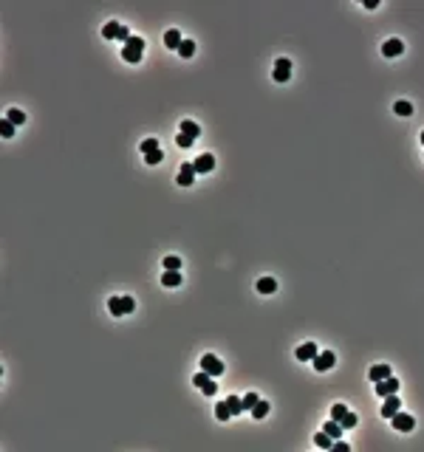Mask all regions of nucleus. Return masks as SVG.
I'll use <instances>...</instances> for the list:
<instances>
[{
	"label": "nucleus",
	"instance_id": "20e7f679",
	"mask_svg": "<svg viewBox=\"0 0 424 452\" xmlns=\"http://www.w3.org/2000/svg\"><path fill=\"white\" fill-rule=\"evenodd\" d=\"M201 370H206L209 376H215V379H218V376L224 373V362H221L215 353H204V356H201Z\"/></svg>",
	"mask_w": 424,
	"mask_h": 452
},
{
	"label": "nucleus",
	"instance_id": "393cba45",
	"mask_svg": "<svg viewBox=\"0 0 424 452\" xmlns=\"http://www.w3.org/2000/svg\"><path fill=\"white\" fill-rule=\"evenodd\" d=\"M229 415H232V410H229V404H227V401L215 404V418H218V421H229Z\"/></svg>",
	"mask_w": 424,
	"mask_h": 452
},
{
	"label": "nucleus",
	"instance_id": "f3484780",
	"mask_svg": "<svg viewBox=\"0 0 424 452\" xmlns=\"http://www.w3.org/2000/svg\"><path fill=\"white\" fill-rule=\"evenodd\" d=\"M275 291H277L275 277H260L258 280V294H275Z\"/></svg>",
	"mask_w": 424,
	"mask_h": 452
},
{
	"label": "nucleus",
	"instance_id": "c9c22d12",
	"mask_svg": "<svg viewBox=\"0 0 424 452\" xmlns=\"http://www.w3.org/2000/svg\"><path fill=\"white\" fill-rule=\"evenodd\" d=\"M421 144H424V130H421Z\"/></svg>",
	"mask_w": 424,
	"mask_h": 452
},
{
	"label": "nucleus",
	"instance_id": "7c9ffc66",
	"mask_svg": "<svg viewBox=\"0 0 424 452\" xmlns=\"http://www.w3.org/2000/svg\"><path fill=\"white\" fill-rule=\"evenodd\" d=\"M258 401H260L258 393H246V396H244V410H252V407L258 404Z\"/></svg>",
	"mask_w": 424,
	"mask_h": 452
},
{
	"label": "nucleus",
	"instance_id": "a211bd4d",
	"mask_svg": "<svg viewBox=\"0 0 424 452\" xmlns=\"http://www.w3.org/2000/svg\"><path fill=\"white\" fill-rule=\"evenodd\" d=\"M161 286H167V289L181 286V272H164L161 274Z\"/></svg>",
	"mask_w": 424,
	"mask_h": 452
},
{
	"label": "nucleus",
	"instance_id": "dca6fc26",
	"mask_svg": "<svg viewBox=\"0 0 424 452\" xmlns=\"http://www.w3.org/2000/svg\"><path fill=\"white\" fill-rule=\"evenodd\" d=\"M181 43H184V37H181L175 29H170V32H164V46L167 48H173V51H178L181 48Z\"/></svg>",
	"mask_w": 424,
	"mask_h": 452
},
{
	"label": "nucleus",
	"instance_id": "39448f33",
	"mask_svg": "<svg viewBox=\"0 0 424 452\" xmlns=\"http://www.w3.org/2000/svg\"><path fill=\"white\" fill-rule=\"evenodd\" d=\"M390 421H393V429H401V432H410V429L416 427V418L413 415H407V413H396V415H390Z\"/></svg>",
	"mask_w": 424,
	"mask_h": 452
},
{
	"label": "nucleus",
	"instance_id": "2f4dec72",
	"mask_svg": "<svg viewBox=\"0 0 424 452\" xmlns=\"http://www.w3.org/2000/svg\"><path fill=\"white\" fill-rule=\"evenodd\" d=\"M153 150H158V141L156 139H144V141H141V153H144V156L153 153Z\"/></svg>",
	"mask_w": 424,
	"mask_h": 452
},
{
	"label": "nucleus",
	"instance_id": "6ab92c4d",
	"mask_svg": "<svg viewBox=\"0 0 424 452\" xmlns=\"http://www.w3.org/2000/svg\"><path fill=\"white\" fill-rule=\"evenodd\" d=\"M181 133H187V136L198 139V136H201V127H198V122H192V119H184V122H181Z\"/></svg>",
	"mask_w": 424,
	"mask_h": 452
},
{
	"label": "nucleus",
	"instance_id": "5701e85b",
	"mask_svg": "<svg viewBox=\"0 0 424 452\" xmlns=\"http://www.w3.org/2000/svg\"><path fill=\"white\" fill-rule=\"evenodd\" d=\"M227 404H229V410H232V415H241V413H244V398H241V396H229Z\"/></svg>",
	"mask_w": 424,
	"mask_h": 452
},
{
	"label": "nucleus",
	"instance_id": "4468645a",
	"mask_svg": "<svg viewBox=\"0 0 424 452\" xmlns=\"http://www.w3.org/2000/svg\"><path fill=\"white\" fill-rule=\"evenodd\" d=\"M387 376H390V367H387V365H373V367L368 370V379H370L373 384L382 382V379H387Z\"/></svg>",
	"mask_w": 424,
	"mask_h": 452
},
{
	"label": "nucleus",
	"instance_id": "ddd939ff",
	"mask_svg": "<svg viewBox=\"0 0 424 452\" xmlns=\"http://www.w3.org/2000/svg\"><path fill=\"white\" fill-rule=\"evenodd\" d=\"M401 51H404V46H401V40H396V37H390L385 46H382V54L385 57H399Z\"/></svg>",
	"mask_w": 424,
	"mask_h": 452
},
{
	"label": "nucleus",
	"instance_id": "423d86ee",
	"mask_svg": "<svg viewBox=\"0 0 424 452\" xmlns=\"http://www.w3.org/2000/svg\"><path fill=\"white\" fill-rule=\"evenodd\" d=\"M376 387V396H390V393H399V379H393V376H387V379H382V382L373 384Z\"/></svg>",
	"mask_w": 424,
	"mask_h": 452
},
{
	"label": "nucleus",
	"instance_id": "2eb2a0df",
	"mask_svg": "<svg viewBox=\"0 0 424 452\" xmlns=\"http://www.w3.org/2000/svg\"><path fill=\"white\" fill-rule=\"evenodd\" d=\"M119 34H122V23H116V20H110V23L102 26V37L105 40H119Z\"/></svg>",
	"mask_w": 424,
	"mask_h": 452
},
{
	"label": "nucleus",
	"instance_id": "9d476101",
	"mask_svg": "<svg viewBox=\"0 0 424 452\" xmlns=\"http://www.w3.org/2000/svg\"><path fill=\"white\" fill-rule=\"evenodd\" d=\"M334 362H337V356H334V351H325V353H317V359L314 362H311V365L317 367V370H331V367H334Z\"/></svg>",
	"mask_w": 424,
	"mask_h": 452
},
{
	"label": "nucleus",
	"instance_id": "72a5a7b5",
	"mask_svg": "<svg viewBox=\"0 0 424 452\" xmlns=\"http://www.w3.org/2000/svg\"><path fill=\"white\" fill-rule=\"evenodd\" d=\"M161 158H164V153H161V150H153V153H147V156H144V161H147L150 167H153V164H158Z\"/></svg>",
	"mask_w": 424,
	"mask_h": 452
},
{
	"label": "nucleus",
	"instance_id": "c756f323",
	"mask_svg": "<svg viewBox=\"0 0 424 452\" xmlns=\"http://www.w3.org/2000/svg\"><path fill=\"white\" fill-rule=\"evenodd\" d=\"M192 141H195V139H192V136H187V133H178V136H175V144H178V147H184V150L192 147Z\"/></svg>",
	"mask_w": 424,
	"mask_h": 452
},
{
	"label": "nucleus",
	"instance_id": "4be33fe9",
	"mask_svg": "<svg viewBox=\"0 0 424 452\" xmlns=\"http://www.w3.org/2000/svg\"><path fill=\"white\" fill-rule=\"evenodd\" d=\"M6 119L17 127V125H23V122H26V113L20 108H12V110H6Z\"/></svg>",
	"mask_w": 424,
	"mask_h": 452
},
{
	"label": "nucleus",
	"instance_id": "473e14b6",
	"mask_svg": "<svg viewBox=\"0 0 424 452\" xmlns=\"http://www.w3.org/2000/svg\"><path fill=\"white\" fill-rule=\"evenodd\" d=\"M345 413H348V407H345V404H334V407H331V418H334V421H339Z\"/></svg>",
	"mask_w": 424,
	"mask_h": 452
},
{
	"label": "nucleus",
	"instance_id": "f704fd0d",
	"mask_svg": "<svg viewBox=\"0 0 424 452\" xmlns=\"http://www.w3.org/2000/svg\"><path fill=\"white\" fill-rule=\"evenodd\" d=\"M331 449H334V452H348V444H345V441H339V438H337V441H334V446H331Z\"/></svg>",
	"mask_w": 424,
	"mask_h": 452
},
{
	"label": "nucleus",
	"instance_id": "6e6552de",
	"mask_svg": "<svg viewBox=\"0 0 424 452\" xmlns=\"http://www.w3.org/2000/svg\"><path fill=\"white\" fill-rule=\"evenodd\" d=\"M317 353H320V351H317V345H314V342H303L297 351H294V356H297L300 362H314Z\"/></svg>",
	"mask_w": 424,
	"mask_h": 452
},
{
	"label": "nucleus",
	"instance_id": "bb28decb",
	"mask_svg": "<svg viewBox=\"0 0 424 452\" xmlns=\"http://www.w3.org/2000/svg\"><path fill=\"white\" fill-rule=\"evenodd\" d=\"M164 269H167V272H181V258L167 255V258H164Z\"/></svg>",
	"mask_w": 424,
	"mask_h": 452
},
{
	"label": "nucleus",
	"instance_id": "b1692460",
	"mask_svg": "<svg viewBox=\"0 0 424 452\" xmlns=\"http://www.w3.org/2000/svg\"><path fill=\"white\" fill-rule=\"evenodd\" d=\"M252 415H255L258 421H260V418H266V415H269V401H263V398H260L258 404L252 407Z\"/></svg>",
	"mask_w": 424,
	"mask_h": 452
},
{
	"label": "nucleus",
	"instance_id": "0eeeda50",
	"mask_svg": "<svg viewBox=\"0 0 424 452\" xmlns=\"http://www.w3.org/2000/svg\"><path fill=\"white\" fill-rule=\"evenodd\" d=\"M272 77H275V82H289V77H291V63L286 60V57H280V60L275 63V74H272Z\"/></svg>",
	"mask_w": 424,
	"mask_h": 452
},
{
	"label": "nucleus",
	"instance_id": "1a4fd4ad",
	"mask_svg": "<svg viewBox=\"0 0 424 452\" xmlns=\"http://www.w3.org/2000/svg\"><path fill=\"white\" fill-rule=\"evenodd\" d=\"M195 175H198V172H195V164H181L178 178H175V181H178L181 187H189V184L195 181Z\"/></svg>",
	"mask_w": 424,
	"mask_h": 452
},
{
	"label": "nucleus",
	"instance_id": "a878e982",
	"mask_svg": "<svg viewBox=\"0 0 424 452\" xmlns=\"http://www.w3.org/2000/svg\"><path fill=\"white\" fill-rule=\"evenodd\" d=\"M178 54L184 57V60H189V57L195 54V43H192V40H184V43H181V48H178Z\"/></svg>",
	"mask_w": 424,
	"mask_h": 452
},
{
	"label": "nucleus",
	"instance_id": "f257e3e1",
	"mask_svg": "<svg viewBox=\"0 0 424 452\" xmlns=\"http://www.w3.org/2000/svg\"><path fill=\"white\" fill-rule=\"evenodd\" d=\"M108 308L113 317H127V314H133L136 303H133V297L130 294H116V297H110L108 300Z\"/></svg>",
	"mask_w": 424,
	"mask_h": 452
},
{
	"label": "nucleus",
	"instance_id": "c85d7f7f",
	"mask_svg": "<svg viewBox=\"0 0 424 452\" xmlns=\"http://www.w3.org/2000/svg\"><path fill=\"white\" fill-rule=\"evenodd\" d=\"M0 133H3V139H12V136H15V125H12L9 119H3V122H0Z\"/></svg>",
	"mask_w": 424,
	"mask_h": 452
},
{
	"label": "nucleus",
	"instance_id": "cd10ccee",
	"mask_svg": "<svg viewBox=\"0 0 424 452\" xmlns=\"http://www.w3.org/2000/svg\"><path fill=\"white\" fill-rule=\"evenodd\" d=\"M339 424H342V429H351V427H356V413H351V410H348V413L342 415V418H339Z\"/></svg>",
	"mask_w": 424,
	"mask_h": 452
},
{
	"label": "nucleus",
	"instance_id": "9b49d317",
	"mask_svg": "<svg viewBox=\"0 0 424 452\" xmlns=\"http://www.w3.org/2000/svg\"><path fill=\"white\" fill-rule=\"evenodd\" d=\"M401 410V401H399V396L396 393H390V396H385V404H382V415L385 418H390V415H396Z\"/></svg>",
	"mask_w": 424,
	"mask_h": 452
},
{
	"label": "nucleus",
	"instance_id": "f03ea898",
	"mask_svg": "<svg viewBox=\"0 0 424 452\" xmlns=\"http://www.w3.org/2000/svg\"><path fill=\"white\" fill-rule=\"evenodd\" d=\"M141 51H144V40L133 34V37L125 43V48H122V60L136 65V63H141Z\"/></svg>",
	"mask_w": 424,
	"mask_h": 452
},
{
	"label": "nucleus",
	"instance_id": "aec40b11",
	"mask_svg": "<svg viewBox=\"0 0 424 452\" xmlns=\"http://www.w3.org/2000/svg\"><path fill=\"white\" fill-rule=\"evenodd\" d=\"M314 444L320 446V449H331V446H334V438L322 429V432H317V435H314Z\"/></svg>",
	"mask_w": 424,
	"mask_h": 452
},
{
	"label": "nucleus",
	"instance_id": "412c9836",
	"mask_svg": "<svg viewBox=\"0 0 424 452\" xmlns=\"http://www.w3.org/2000/svg\"><path fill=\"white\" fill-rule=\"evenodd\" d=\"M393 113H396V116H410V113H413V105H410L407 99H399L393 105Z\"/></svg>",
	"mask_w": 424,
	"mask_h": 452
},
{
	"label": "nucleus",
	"instance_id": "7ed1b4c3",
	"mask_svg": "<svg viewBox=\"0 0 424 452\" xmlns=\"http://www.w3.org/2000/svg\"><path fill=\"white\" fill-rule=\"evenodd\" d=\"M192 384H195L204 396H215L218 393V384H215V376H209L206 370H198L195 376H192Z\"/></svg>",
	"mask_w": 424,
	"mask_h": 452
},
{
	"label": "nucleus",
	"instance_id": "f8f14e48",
	"mask_svg": "<svg viewBox=\"0 0 424 452\" xmlns=\"http://www.w3.org/2000/svg\"><path fill=\"white\" fill-rule=\"evenodd\" d=\"M192 164H195L198 175H204V172H212V167H215V156H212V153H204V156H198Z\"/></svg>",
	"mask_w": 424,
	"mask_h": 452
}]
</instances>
